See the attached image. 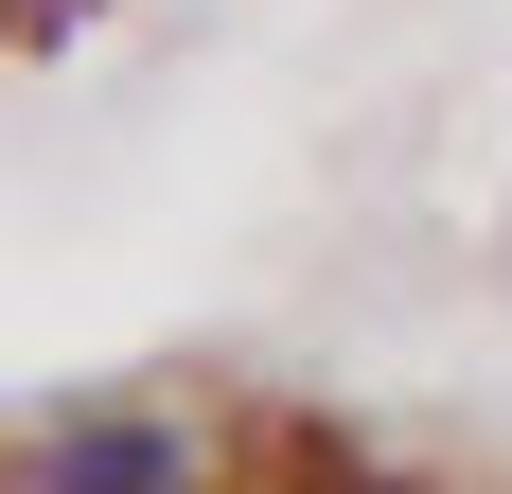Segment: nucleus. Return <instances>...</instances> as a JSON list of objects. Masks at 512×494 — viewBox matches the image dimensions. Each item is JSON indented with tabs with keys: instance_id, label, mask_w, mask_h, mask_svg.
<instances>
[{
	"instance_id": "f257e3e1",
	"label": "nucleus",
	"mask_w": 512,
	"mask_h": 494,
	"mask_svg": "<svg viewBox=\"0 0 512 494\" xmlns=\"http://www.w3.org/2000/svg\"><path fill=\"white\" fill-rule=\"evenodd\" d=\"M230 477V424L212 406H53L36 442L0 459V494H212Z\"/></svg>"
}]
</instances>
